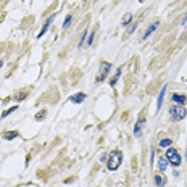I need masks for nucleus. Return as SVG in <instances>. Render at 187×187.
<instances>
[{
    "instance_id": "5",
    "label": "nucleus",
    "mask_w": 187,
    "mask_h": 187,
    "mask_svg": "<svg viewBox=\"0 0 187 187\" xmlns=\"http://www.w3.org/2000/svg\"><path fill=\"white\" fill-rule=\"evenodd\" d=\"M86 99H87V95H86L84 92H78V94H74V95H71L68 100H69L71 103H74V105H81Z\"/></svg>"
},
{
    "instance_id": "13",
    "label": "nucleus",
    "mask_w": 187,
    "mask_h": 187,
    "mask_svg": "<svg viewBox=\"0 0 187 187\" xmlns=\"http://www.w3.org/2000/svg\"><path fill=\"white\" fill-rule=\"evenodd\" d=\"M20 134H18V131H8L5 136H3V139L5 140H13V139H16Z\"/></svg>"
},
{
    "instance_id": "11",
    "label": "nucleus",
    "mask_w": 187,
    "mask_h": 187,
    "mask_svg": "<svg viewBox=\"0 0 187 187\" xmlns=\"http://www.w3.org/2000/svg\"><path fill=\"white\" fill-rule=\"evenodd\" d=\"M168 160L166 157H158V169L160 171H166V168H168Z\"/></svg>"
},
{
    "instance_id": "24",
    "label": "nucleus",
    "mask_w": 187,
    "mask_h": 187,
    "mask_svg": "<svg viewBox=\"0 0 187 187\" xmlns=\"http://www.w3.org/2000/svg\"><path fill=\"white\" fill-rule=\"evenodd\" d=\"M185 23H187V13L184 15V20H182V26H184V24H185Z\"/></svg>"
},
{
    "instance_id": "7",
    "label": "nucleus",
    "mask_w": 187,
    "mask_h": 187,
    "mask_svg": "<svg viewBox=\"0 0 187 187\" xmlns=\"http://www.w3.org/2000/svg\"><path fill=\"white\" fill-rule=\"evenodd\" d=\"M144 126H145V119L139 118V119H137V123H136V126H134V137H140Z\"/></svg>"
},
{
    "instance_id": "9",
    "label": "nucleus",
    "mask_w": 187,
    "mask_h": 187,
    "mask_svg": "<svg viewBox=\"0 0 187 187\" xmlns=\"http://www.w3.org/2000/svg\"><path fill=\"white\" fill-rule=\"evenodd\" d=\"M158 26H160V21H153V23L150 24V26H149V29L145 31V34L142 36V39H144V40H145V39H149V37L153 34V32H155V31L158 29Z\"/></svg>"
},
{
    "instance_id": "20",
    "label": "nucleus",
    "mask_w": 187,
    "mask_h": 187,
    "mask_svg": "<svg viewBox=\"0 0 187 187\" xmlns=\"http://www.w3.org/2000/svg\"><path fill=\"white\" fill-rule=\"evenodd\" d=\"M45 115H47V111H45V110L39 111L37 115H36V121H42V118H45Z\"/></svg>"
},
{
    "instance_id": "25",
    "label": "nucleus",
    "mask_w": 187,
    "mask_h": 187,
    "mask_svg": "<svg viewBox=\"0 0 187 187\" xmlns=\"http://www.w3.org/2000/svg\"><path fill=\"white\" fill-rule=\"evenodd\" d=\"M2 65H3V61H2V60H0V68H2Z\"/></svg>"
},
{
    "instance_id": "10",
    "label": "nucleus",
    "mask_w": 187,
    "mask_h": 187,
    "mask_svg": "<svg viewBox=\"0 0 187 187\" xmlns=\"http://www.w3.org/2000/svg\"><path fill=\"white\" fill-rule=\"evenodd\" d=\"M166 89L168 86L165 84L163 87H161V91H160V95H158V102H157V110H160L161 107H163V100H165V94H166Z\"/></svg>"
},
{
    "instance_id": "19",
    "label": "nucleus",
    "mask_w": 187,
    "mask_h": 187,
    "mask_svg": "<svg viewBox=\"0 0 187 187\" xmlns=\"http://www.w3.org/2000/svg\"><path fill=\"white\" fill-rule=\"evenodd\" d=\"M71 21H73V16H71V15H68L66 18H65V21H63V29H68V26L71 24Z\"/></svg>"
},
{
    "instance_id": "2",
    "label": "nucleus",
    "mask_w": 187,
    "mask_h": 187,
    "mask_svg": "<svg viewBox=\"0 0 187 187\" xmlns=\"http://www.w3.org/2000/svg\"><path fill=\"white\" fill-rule=\"evenodd\" d=\"M165 157H166V160H168V163L173 165V166H179V165L182 163V158H181V155H179V152H177L174 147H168Z\"/></svg>"
},
{
    "instance_id": "6",
    "label": "nucleus",
    "mask_w": 187,
    "mask_h": 187,
    "mask_svg": "<svg viewBox=\"0 0 187 187\" xmlns=\"http://www.w3.org/2000/svg\"><path fill=\"white\" fill-rule=\"evenodd\" d=\"M171 100H173L176 105H185L187 97H185V94H179V92H176V94H173V95H171Z\"/></svg>"
},
{
    "instance_id": "17",
    "label": "nucleus",
    "mask_w": 187,
    "mask_h": 187,
    "mask_svg": "<svg viewBox=\"0 0 187 187\" xmlns=\"http://www.w3.org/2000/svg\"><path fill=\"white\" fill-rule=\"evenodd\" d=\"M28 94H29L28 91H21L18 95H15V100H16V102H23V100L28 97Z\"/></svg>"
},
{
    "instance_id": "1",
    "label": "nucleus",
    "mask_w": 187,
    "mask_h": 187,
    "mask_svg": "<svg viewBox=\"0 0 187 187\" xmlns=\"http://www.w3.org/2000/svg\"><path fill=\"white\" fill-rule=\"evenodd\" d=\"M121 163H123V153H121L119 150H113L110 153V157H108V161H107L108 171H116Z\"/></svg>"
},
{
    "instance_id": "14",
    "label": "nucleus",
    "mask_w": 187,
    "mask_h": 187,
    "mask_svg": "<svg viewBox=\"0 0 187 187\" xmlns=\"http://www.w3.org/2000/svg\"><path fill=\"white\" fill-rule=\"evenodd\" d=\"M119 76H121V68H118V69H116V73H115V76L111 78V81H110V86H111V87H115V86H116Z\"/></svg>"
},
{
    "instance_id": "4",
    "label": "nucleus",
    "mask_w": 187,
    "mask_h": 187,
    "mask_svg": "<svg viewBox=\"0 0 187 187\" xmlns=\"http://www.w3.org/2000/svg\"><path fill=\"white\" fill-rule=\"evenodd\" d=\"M110 69H111V63H110V61H102V63H100L99 74H97V78H95V82H97V84L103 82V81L107 79V76L110 74Z\"/></svg>"
},
{
    "instance_id": "22",
    "label": "nucleus",
    "mask_w": 187,
    "mask_h": 187,
    "mask_svg": "<svg viewBox=\"0 0 187 187\" xmlns=\"http://www.w3.org/2000/svg\"><path fill=\"white\" fill-rule=\"evenodd\" d=\"M86 37H87V31H84V34H82V37H81V40H79V45H78L79 48H81V47L84 45V42H86Z\"/></svg>"
},
{
    "instance_id": "21",
    "label": "nucleus",
    "mask_w": 187,
    "mask_h": 187,
    "mask_svg": "<svg viewBox=\"0 0 187 187\" xmlns=\"http://www.w3.org/2000/svg\"><path fill=\"white\" fill-rule=\"evenodd\" d=\"M136 28H137V21H136V23H132L131 26L127 28V31H126V32H127V34H132V32L136 31Z\"/></svg>"
},
{
    "instance_id": "8",
    "label": "nucleus",
    "mask_w": 187,
    "mask_h": 187,
    "mask_svg": "<svg viewBox=\"0 0 187 187\" xmlns=\"http://www.w3.org/2000/svg\"><path fill=\"white\" fill-rule=\"evenodd\" d=\"M53 20H55V15H52V16H48V20L44 23V26H42V29H40V32H39V34H37V39H40V37H42L44 34H45V32L48 31V28H50V24L53 23Z\"/></svg>"
},
{
    "instance_id": "12",
    "label": "nucleus",
    "mask_w": 187,
    "mask_h": 187,
    "mask_svg": "<svg viewBox=\"0 0 187 187\" xmlns=\"http://www.w3.org/2000/svg\"><path fill=\"white\" fill-rule=\"evenodd\" d=\"M155 184H157L158 187H163V185L166 184V177H165L163 174H155Z\"/></svg>"
},
{
    "instance_id": "3",
    "label": "nucleus",
    "mask_w": 187,
    "mask_h": 187,
    "mask_svg": "<svg viewBox=\"0 0 187 187\" xmlns=\"http://www.w3.org/2000/svg\"><path fill=\"white\" fill-rule=\"evenodd\" d=\"M169 115H171L173 121H182L187 116V110H185L184 105H176L174 103V107L169 108Z\"/></svg>"
},
{
    "instance_id": "16",
    "label": "nucleus",
    "mask_w": 187,
    "mask_h": 187,
    "mask_svg": "<svg viewBox=\"0 0 187 187\" xmlns=\"http://www.w3.org/2000/svg\"><path fill=\"white\" fill-rule=\"evenodd\" d=\"M131 21H132V13H126L123 16V20H121V24H123V26H127Z\"/></svg>"
},
{
    "instance_id": "18",
    "label": "nucleus",
    "mask_w": 187,
    "mask_h": 187,
    "mask_svg": "<svg viewBox=\"0 0 187 187\" xmlns=\"http://www.w3.org/2000/svg\"><path fill=\"white\" fill-rule=\"evenodd\" d=\"M16 110H18V107H11V108H8L7 111H3V113H2V119H5L7 116H10L11 113H13V111H16Z\"/></svg>"
},
{
    "instance_id": "15",
    "label": "nucleus",
    "mask_w": 187,
    "mask_h": 187,
    "mask_svg": "<svg viewBox=\"0 0 187 187\" xmlns=\"http://www.w3.org/2000/svg\"><path fill=\"white\" fill-rule=\"evenodd\" d=\"M171 144H173V142H171V139H168V137H165V139H161V140L158 142V147H161V149H168Z\"/></svg>"
},
{
    "instance_id": "26",
    "label": "nucleus",
    "mask_w": 187,
    "mask_h": 187,
    "mask_svg": "<svg viewBox=\"0 0 187 187\" xmlns=\"http://www.w3.org/2000/svg\"><path fill=\"white\" fill-rule=\"evenodd\" d=\"M185 160H187V149H185Z\"/></svg>"
},
{
    "instance_id": "27",
    "label": "nucleus",
    "mask_w": 187,
    "mask_h": 187,
    "mask_svg": "<svg viewBox=\"0 0 187 187\" xmlns=\"http://www.w3.org/2000/svg\"><path fill=\"white\" fill-rule=\"evenodd\" d=\"M84 2H87V0H84Z\"/></svg>"
},
{
    "instance_id": "23",
    "label": "nucleus",
    "mask_w": 187,
    "mask_h": 187,
    "mask_svg": "<svg viewBox=\"0 0 187 187\" xmlns=\"http://www.w3.org/2000/svg\"><path fill=\"white\" fill-rule=\"evenodd\" d=\"M92 42H94V32H91V34H89V37H87V40H86L87 45H92Z\"/></svg>"
}]
</instances>
